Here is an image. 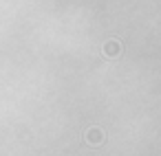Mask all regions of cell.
Returning <instances> with one entry per match:
<instances>
[{
    "label": "cell",
    "instance_id": "1",
    "mask_svg": "<svg viewBox=\"0 0 161 156\" xmlns=\"http://www.w3.org/2000/svg\"><path fill=\"white\" fill-rule=\"evenodd\" d=\"M86 138H88V143L99 145V143L104 141V134H102V130H99V127H91V130H88V134H86Z\"/></svg>",
    "mask_w": 161,
    "mask_h": 156
},
{
    "label": "cell",
    "instance_id": "2",
    "mask_svg": "<svg viewBox=\"0 0 161 156\" xmlns=\"http://www.w3.org/2000/svg\"><path fill=\"white\" fill-rule=\"evenodd\" d=\"M104 53L108 55V57H117L119 53H121V46H119V42H106V46H104Z\"/></svg>",
    "mask_w": 161,
    "mask_h": 156
}]
</instances>
